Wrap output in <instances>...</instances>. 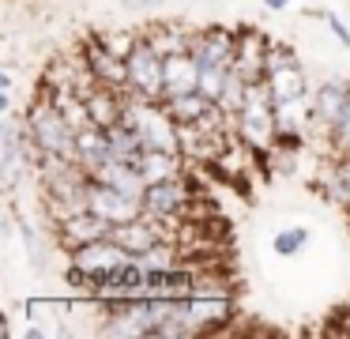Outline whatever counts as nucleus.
I'll use <instances>...</instances> for the list:
<instances>
[{
    "label": "nucleus",
    "mask_w": 350,
    "mask_h": 339,
    "mask_svg": "<svg viewBox=\"0 0 350 339\" xmlns=\"http://www.w3.org/2000/svg\"><path fill=\"white\" fill-rule=\"evenodd\" d=\"M124 260H132V253L109 234V238L68 249V271H64V279H68V286H76L79 294H91L94 283H98L102 275H109L113 268H121Z\"/></svg>",
    "instance_id": "nucleus-1"
},
{
    "label": "nucleus",
    "mask_w": 350,
    "mask_h": 339,
    "mask_svg": "<svg viewBox=\"0 0 350 339\" xmlns=\"http://www.w3.org/2000/svg\"><path fill=\"white\" fill-rule=\"evenodd\" d=\"M23 125L27 132L34 136V143H38L46 155H64V158H76V143H79V132L68 125V117L61 113V105L53 102L49 95L34 98V105L23 113Z\"/></svg>",
    "instance_id": "nucleus-2"
},
{
    "label": "nucleus",
    "mask_w": 350,
    "mask_h": 339,
    "mask_svg": "<svg viewBox=\"0 0 350 339\" xmlns=\"http://www.w3.org/2000/svg\"><path fill=\"white\" fill-rule=\"evenodd\" d=\"M185 309H189V321L200 328V336H204V331H219L222 324L234 321V313H237L234 294L226 290V283L204 279V275H196V286H192V294L185 298Z\"/></svg>",
    "instance_id": "nucleus-3"
},
{
    "label": "nucleus",
    "mask_w": 350,
    "mask_h": 339,
    "mask_svg": "<svg viewBox=\"0 0 350 339\" xmlns=\"http://www.w3.org/2000/svg\"><path fill=\"white\" fill-rule=\"evenodd\" d=\"M124 68H129V95L154 98V102L166 98V57L154 49V42L147 34L124 57Z\"/></svg>",
    "instance_id": "nucleus-4"
},
{
    "label": "nucleus",
    "mask_w": 350,
    "mask_h": 339,
    "mask_svg": "<svg viewBox=\"0 0 350 339\" xmlns=\"http://www.w3.org/2000/svg\"><path fill=\"white\" fill-rule=\"evenodd\" d=\"M192 200H196V192H192L185 173L166 181H151L144 188V215L162 218V223H185L192 215Z\"/></svg>",
    "instance_id": "nucleus-5"
},
{
    "label": "nucleus",
    "mask_w": 350,
    "mask_h": 339,
    "mask_svg": "<svg viewBox=\"0 0 350 339\" xmlns=\"http://www.w3.org/2000/svg\"><path fill=\"white\" fill-rule=\"evenodd\" d=\"M87 200H91V211H98V215L109 218L113 226L144 215V196H129V192H121V188L106 185V181H94V177H91V185H87Z\"/></svg>",
    "instance_id": "nucleus-6"
},
{
    "label": "nucleus",
    "mask_w": 350,
    "mask_h": 339,
    "mask_svg": "<svg viewBox=\"0 0 350 339\" xmlns=\"http://www.w3.org/2000/svg\"><path fill=\"white\" fill-rule=\"evenodd\" d=\"M189 53L196 57V64H200V68H207V64L234 68V60H237V30H226V27L196 30V34H192Z\"/></svg>",
    "instance_id": "nucleus-7"
},
{
    "label": "nucleus",
    "mask_w": 350,
    "mask_h": 339,
    "mask_svg": "<svg viewBox=\"0 0 350 339\" xmlns=\"http://www.w3.org/2000/svg\"><path fill=\"white\" fill-rule=\"evenodd\" d=\"M350 102V83L347 79H324L317 90H312V132L320 136H332L335 121L342 117V110H347Z\"/></svg>",
    "instance_id": "nucleus-8"
},
{
    "label": "nucleus",
    "mask_w": 350,
    "mask_h": 339,
    "mask_svg": "<svg viewBox=\"0 0 350 339\" xmlns=\"http://www.w3.org/2000/svg\"><path fill=\"white\" fill-rule=\"evenodd\" d=\"M57 226V241H61L64 249H76V245H87V241H98V238H109V234L117 230L109 218H102L98 211H79V215H68L61 218Z\"/></svg>",
    "instance_id": "nucleus-9"
},
{
    "label": "nucleus",
    "mask_w": 350,
    "mask_h": 339,
    "mask_svg": "<svg viewBox=\"0 0 350 339\" xmlns=\"http://www.w3.org/2000/svg\"><path fill=\"white\" fill-rule=\"evenodd\" d=\"M68 309L72 301L64 298H27L23 313H27V324L42 328L46 339H57V336H68Z\"/></svg>",
    "instance_id": "nucleus-10"
},
{
    "label": "nucleus",
    "mask_w": 350,
    "mask_h": 339,
    "mask_svg": "<svg viewBox=\"0 0 350 339\" xmlns=\"http://www.w3.org/2000/svg\"><path fill=\"white\" fill-rule=\"evenodd\" d=\"M83 60H87L91 75L102 83V87L129 90V68H124V60H121V57H113V53H109L106 45L98 42V38H91V42L83 45Z\"/></svg>",
    "instance_id": "nucleus-11"
},
{
    "label": "nucleus",
    "mask_w": 350,
    "mask_h": 339,
    "mask_svg": "<svg viewBox=\"0 0 350 339\" xmlns=\"http://www.w3.org/2000/svg\"><path fill=\"white\" fill-rule=\"evenodd\" d=\"M267 49H271V42H267L260 30H241V34H237L234 68L245 75V79H264L267 75Z\"/></svg>",
    "instance_id": "nucleus-12"
},
{
    "label": "nucleus",
    "mask_w": 350,
    "mask_h": 339,
    "mask_svg": "<svg viewBox=\"0 0 350 339\" xmlns=\"http://www.w3.org/2000/svg\"><path fill=\"white\" fill-rule=\"evenodd\" d=\"M124 98H129V90H113V87H94L91 95H87V110H91L94 125L98 128H113L121 125V113H124Z\"/></svg>",
    "instance_id": "nucleus-13"
},
{
    "label": "nucleus",
    "mask_w": 350,
    "mask_h": 339,
    "mask_svg": "<svg viewBox=\"0 0 350 339\" xmlns=\"http://www.w3.org/2000/svg\"><path fill=\"white\" fill-rule=\"evenodd\" d=\"M200 90V64L192 53H170L166 57V98Z\"/></svg>",
    "instance_id": "nucleus-14"
},
{
    "label": "nucleus",
    "mask_w": 350,
    "mask_h": 339,
    "mask_svg": "<svg viewBox=\"0 0 350 339\" xmlns=\"http://www.w3.org/2000/svg\"><path fill=\"white\" fill-rule=\"evenodd\" d=\"M267 87H271L275 102H294V98H309V75H305L301 64H290V68H275V72L264 75Z\"/></svg>",
    "instance_id": "nucleus-15"
},
{
    "label": "nucleus",
    "mask_w": 350,
    "mask_h": 339,
    "mask_svg": "<svg viewBox=\"0 0 350 339\" xmlns=\"http://www.w3.org/2000/svg\"><path fill=\"white\" fill-rule=\"evenodd\" d=\"M144 34L154 42V49H159L162 57H170V53H189L192 34H196V30H189L185 23L170 19V23H154V27H151V30H144Z\"/></svg>",
    "instance_id": "nucleus-16"
},
{
    "label": "nucleus",
    "mask_w": 350,
    "mask_h": 339,
    "mask_svg": "<svg viewBox=\"0 0 350 339\" xmlns=\"http://www.w3.org/2000/svg\"><path fill=\"white\" fill-rule=\"evenodd\" d=\"M181 162H185L181 151H159V147H147V151H144V158H139V170H144L147 185H151V181H166V177H177V173H185V170H181Z\"/></svg>",
    "instance_id": "nucleus-17"
},
{
    "label": "nucleus",
    "mask_w": 350,
    "mask_h": 339,
    "mask_svg": "<svg viewBox=\"0 0 350 339\" xmlns=\"http://www.w3.org/2000/svg\"><path fill=\"white\" fill-rule=\"evenodd\" d=\"M166 110L174 113L177 125H196L207 110L215 105V98H207L204 90H185V95H174V98H162Z\"/></svg>",
    "instance_id": "nucleus-18"
},
{
    "label": "nucleus",
    "mask_w": 350,
    "mask_h": 339,
    "mask_svg": "<svg viewBox=\"0 0 350 339\" xmlns=\"http://www.w3.org/2000/svg\"><path fill=\"white\" fill-rule=\"evenodd\" d=\"M317 188L324 192V200H332V203H335V208L350 211V185L342 181V173H339V166H335V158L320 166V173H317Z\"/></svg>",
    "instance_id": "nucleus-19"
},
{
    "label": "nucleus",
    "mask_w": 350,
    "mask_h": 339,
    "mask_svg": "<svg viewBox=\"0 0 350 339\" xmlns=\"http://www.w3.org/2000/svg\"><path fill=\"white\" fill-rule=\"evenodd\" d=\"M94 38H98V42L106 45L113 57L124 60L132 49H136V42H139L144 34H139V30H129V27H113V30H102V34H94Z\"/></svg>",
    "instance_id": "nucleus-20"
},
{
    "label": "nucleus",
    "mask_w": 350,
    "mask_h": 339,
    "mask_svg": "<svg viewBox=\"0 0 350 339\" xmlns=\"http://www.w3.org/2000/svg\"><path fill=\"white\" fill-rule=\"evenodd\" d=\"M271 245H275V253H279V256H297L305 245H309V230H305V226H286V230L275 234Z\"/></svg>",
    "instance_id": "nucleus-21"
},
{
    "label": "nucleus",
    "mask_w": 350,
    "mask_h": 339,
    "mask_svg": "<svg viewBox=\"0 0 350 339\" xmlns=\"http://www.w3.org/2000/svg\"><path fill=\"white\" fill-rule=\"evenodd\" d=\"M226 75H230V68H222V64L200 68V90H204L207 98H215V102H219L222 87H226Z\"/></svg>",
    "instance_id": "nucleus-22"
},
{
    "label": "nucleus",
    "mask_w": 350,
    "mask_h": 339,
    "mask_svg": "<svg viewBox=\"0 0 350 339\" xmlns=\"http://www.w3.org/2000/svg\"><path fill=\"white\" fill-rule=\"evenodd\" d=\"M327 147H332V155H347L350 151V102H347V110H342V117L335 121L332 136H327Z\"/></svg>",
    "instance_id": "nucleus-23"
},
{
    "label": "nucleus",
    "mask_w": 350,
    "mask_h": 339,
    "mask_svg": "<svg viewBox=\"0 0 350 339\" xmlns=\"http://www.w3.org/2000/svg\"><path fill=\"white\" fill-rule=\"evenodd\" d=\"M290 64H301V60H297V53L290 49V45L271 42V49H267V72H275V68H290Z\"/></svg>",
    "instance_id": "nucleus-24"
},
{
    "label": "nucleus",
    "mask_w": 350,
    "mask_h": 339,
    "mask_svg": "<svg viewBox=\"0 0 350 339\" xmlns=\"http://www.w3.org/2000/svg\"><path fill=\"white\" fill-rule=\"evenodd\" d=\"M19 234H23V245H27V253H31V260L38 264H46V249H42V238H38V230H34L31 223H19Z\"/></svg>",
    "instance_id": "nucleus-25"
},
{
    "label": "nucleus",
    "mask_w": 350,
    "mask_h": 339,
    "mask_svg": "<svg viewBox=\"0 0 350 339\" xmlns=\"http://www.w3.org/2000/svg\"><path fill=\"white\" fill-rule=\"evenodd\" d=\"M317 19L324 23V27L332 30L335 38H339V45H350V30L342 27V19H339V15H335V12H317Z\"/></svg>",
    "instance_id": "nucleus-26"
},
{
    "label": "nucleus",
    "mask_w": 350,
    "mask_h": 339,
    "mask_svg": "<svg viewBox=\"0 0 350 339\" xmlns=\"http://www.w3.org/2000/svg\"><path fill=\"white\" fill-rule=\"evenodd\" d=\"M124 8H132V12H151V8H159L162 0H121Z\"/></svg>",
    "instance_id": "nucleus-27"
},
{
    "label": "nucleus",
    "mask_w": 350,
    "mask_h": 339,
    "mask_svg": "<svg viewBox=\"0 0 350 339\" xmlns=\"http://www.w3.org/2000/svg\"><path fill=\"white\" fill-rule=\"evenodd\" d=\"M335 166H339L342 181H347V185H350V151H347V155H335Z\"/></svg>",
    "instance_id": "nucleus-28"
},
{
    "label": "nucleus",
    "mask_w": 350,
    "mask_h": 339,
    "mask_svg": "<svg viewBox=\"0 0 350 339\" xmlns=\"http://www.w3.org/2000/svg\"><path fill=\"white\" fill-rule=\"evenodd\" d=\"M0 87L12 90V68H4V72H0Z\"/></svg>",
    "instance_id": "nucleus-29"
},
{
    "label": "nucleus",
    "mask_w": 350,
    "mask_h": 339,
    "mask_svg": "<svg viewBox=\"0 0 350 339\" xmlns=\"http://www.w3.org/2000/svg\"><path fill=\"white\" fill-rule=\"evenodd\" d=\"M286 4H290V0H264V8H271V12H282Z\"/></svg>",
    "instance_id": "nucleus-30"
},
{
    "label": "nucleus",
    "mask_w": 350,
    "mask_h": 339,
    "mask_svg": "<svg viewBox=\"0 0 350 339\" xmlns=\"http://www.w3.org/2000/svg\"><path fill=\"white\" fill-rule=\"evenodd\" d=\"M347 218H350V211H347Z\"/></svg>",
    "instance_id": "nucleus-31"
}]
</instances>
